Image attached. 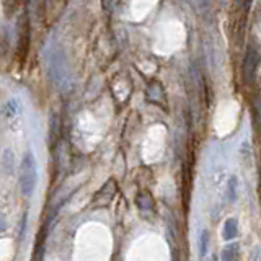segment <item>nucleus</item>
<instances>
[{"mask_svg": "<svg viewBox=\"0 0 261 261\" xmlns=\"http://www.w3.org/2000/svg\"><path fill=\"white\" fill-rule=\"evenodd\" d=\"M38 160L36 155L33 154L31 149H28L23 154V159L20 162L18 168V183H20V191L25 198H31L34 189L38 186Z\"/></svg>", "mask_w": 261, "mask_h": 261, "instance_id": "nucleus-1", "label": "nucleus"}, {"mask_svg": "<svg viewBox=\"0 0 261 261\" xmlns=\"http://www.w3.org/2000/svg\"><path fill=\"white\" fill-rule=\"evenodd\" d=\"M239 237V222H237L235 217H229L224 222L222 227V239L225 242H232Z\"/></svg>", "mask_w": 261, "mask_h": 261, "instance_id": "nucleus-2", "label": "nucleus"}, {"mask_svg": "<svg viewBox=\"0 0 261 261\" xmlns=\"http://www.w3.org/2000/svg\"><path fill=\"white\" fill-rule=\"evenodd\" d=\"M209 245H211V234H209L207 229H202L201 234H199V257L201 258H206L207 253H209Z\"/></svg>", "mask_w": 261, "mask_h": 261, "instance_id": "nucleus-3", "label": "nucleus"}, {"mask_svg": "<svg viewBox=\"0 0 261 261\" xmlns=\"http://www.w3.org/2000/svg\"><path fill=\"white\" fill-rule=\"evenodd\" d=\"M239 257V245H227L220 253V261H237Z\"/></svg>", "mask_w": 261, "mask_h": 261, "instance_id": "nucleus-4", "label": "nucleus"}, {"mask_svg": "<svg viewBox=\"0 0 261 261\" xmlns=\"http://www.w3.org/2000/svg\"><path fill=\"white\" fill-rule=\"evenodd\" d=\"M18 113H20V104L16 103L15 100H10L7 104H5V108H3V114H5V118H7L8 121L15 119L16 116H18Z\"/></svg>", "mask_w": 261, "mask_h": 261, "instance_id": "nucleus-5", "label": "nucleus"}, {"mask_svg": "<svg viewBox=\"0 0 261 261\" xmlns=\"http://www.w3.org/2000/svg\"><path fill=\"white\" fill-rule=\"evenodd\" d=\"M239 186V179L237 176H230L229 183H227V196H229V202H235L237 201V188Z\"/></svg>", "mask_w": 261, "mask_h": 261, "instance_id": "nucleus-6", "label": "nucleus"}, {"mask_svg": "<svg viewBox=\"0 0 261 261\" xmlns=\"http://www.w3.org/2000/svg\"><path fill=\"white\" fill-rule=\"evenodd\" d=\"M8 229V222H7V217H5V214L0 212V235L3 234L5 230Z\"/></svg>", "mask_w": 261, "mask_h": 261, "instance_id": "nucleus-7", "label": "nucleus"}, {"mask_svg": "<svg viewBox=\"0 0 261 261\" xmlns=\"http://www.w3.org/2000/svg\"><path fill=\"white\" fill-rule=\"evenodd\" d=\"M26 224H28V212H25V214H23V219H21V230H20V240H21V237H23V234H25Z\"/></svg>", "mask_w": 261, "mask_h": 261, "instance_id": "nucleus-8", "label": "nucleus"}]
</instances>
